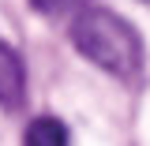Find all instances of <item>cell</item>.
I'll return each mask as SVG.
<instances>
[{"label":"cell","mask_w":150,"mask_h":146,"mask_svg":"<svg viewBox=\"0 0 150 146\" xmlns=\"http://www.w3.org/2000/svg\"><path fill=\"white\" fill-rule=\"evenodd\" d=\"M71 41L75 49L86 56L90 64H98L101 71L116 75V79H135L143 71V37L128 19L112 15L105 8H86L79 11L71 23Z\"/></svg>","instance_id":"obj_1"},{"label":"cell","mask_w":150,"mask_h":146,"mask_svg":"<svg viewBox=\"0 0 150 146\" xmlns=\"http://www.w3.org/2000/svg\"><path fill=\"white\" fill-rule=\"evenodd\" d=\"M23 146H68V128L56 116H38L23 135Z\"/></svg>","instance_id":"obj_3"},{"label":"cell","mask_w":150,"mask_h":146,"mask_svg":"<svg viewBox=\"0 0 150 146\" xmlns=\"http://www.w3.org/2000/svg\"><path fill=\"white\" fill-rule=\"evenodd\" d=\"M26 101V68H23V56L0 41V105L4 109H19Z\"/></svg>","instance_id":"obj_2"},{"label":"cell","mask_w":150,"mask_h":146,"mask_svg":"<svg viewBox=\"0 0 150 146\" xmlns=\"http://www.w3.org/2000/svg\"><path fill=\"white\" fill-rule=\"evenodd\" d=\"M30 4H34L41 15H56V11H64V8H68L71 0H30Z\"/></svg>","instance_id":"obj_4"}]
</instances>
